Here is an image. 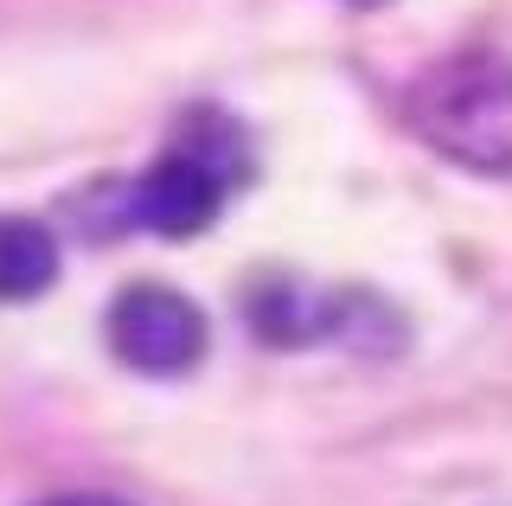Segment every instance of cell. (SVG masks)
<instances>
[{"mask_svg": "<svg viewBox=\"0 0 512 506\" xmlns=\"http://www.w3.org/2000/svg\"><path fill=\"white\" fill-rule=\"evenodd\" d=\"M58 282V237L26 212H0V302H32Z\"/></svg>", "mask_w": 512, "mask_h": 506, "instance_id": "4", "label": "cell"}, {"mask_svg": "<svg viewBox=\"0 0 512 506\" xmlns=\"http://www.w3.org/2000/svg\"><path fill=\"white\" fill-rule=\"evenodd\" d=\"M237 173L244 167L212 161V141H199V129H186L135 186H128V218L160 231V237H192L224 212Z\"/></svg>", "mask_w": 512, "mask_h": 506, "instance_id": "2", "label": "cell"}, {"mask_svg": "<svg viewBox=\"0 0 512 506\" xmlns=\"http://www.w3.org/2000/svg\"><path fill=\"white\" fill-rule=\"evenodd\" d=\"M39 506H128V500H109V494H58V500H39Z\"/></svg>", "mask_w": 512, "mask_h": 506, "instance_id": "5", "label": "cell"}, {"mask_svg": "<svg viewBox=\"0 0 512 506\" xmlns=\"http://www.w3.org/2000/svg\"><path fill=\"white\" fill-rule=\"evenodd\" d=\"M109 346L141 378H180L205 359V314L167 282H135L109 308Z\"/></svg>", "mask_w": 512, "mask_h": 506, "instance_id": "3", "label": "cell"}, {"mask_svg": "<svg viewBox=\"0 0 512 506\" xmlns=\"http://www.w3.org/2000/svg\"><path fill=\"white\" fill-rule=\"evenodd\" d=\"M410 129L474 173H512V58L448 52L410 84Z\"/></svg>", "mask_w": 512, "mask_h": 506, "instance_id": "1", "label": "cell"}, {"mask_svg": "<svg viewBox=\"0 0 512 506\" xmlns=\"http://www.w3.org/2000/svg\"><path fill=\"white\" fill-rule=\"evenodd\" d=\"M346 7H384V0H346Z\"/></svg>", "mask_w": 512, "mask_h": 506, "instance_id": "6", "label": "cell"}]
</instances>
